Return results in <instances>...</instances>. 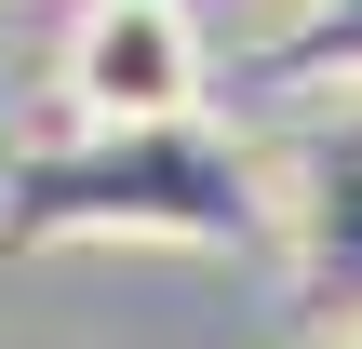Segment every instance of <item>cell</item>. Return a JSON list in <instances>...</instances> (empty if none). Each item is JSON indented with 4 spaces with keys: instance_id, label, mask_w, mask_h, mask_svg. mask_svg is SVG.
<instances>
[{
    "instance_id": "obj_3",
    "label": "cell",
    "mask_w": 362,
    "mask_h": 349,
    "mask_svg": "<svg viewBox=\"0 0 362 349\" xmlns=\"http://www.w3.org/2000/svg\"><path fill=\"white\" fill-rule=\"evenodd\" d=\"M54 67H67V121H161V108H202L215 81L188 0H81Z\"/></svg>"
},
{
    "instance_id": "obj_1",
    "label": "cell",
    "mask_w": 362,
    "mask_h": 349,
    "mask_svg": "<svg viewBox=\"0 0 362 349\" xmlns=\"http://www.w3.org/2000/svg\"><path fill=\"white\" fill-rule=\"evenodd\" d=\"M54 242H188V256L282 242L269 135L202 121V108L67 121V135H40V148L0 161V256H54Z\"/></svg>"
},
{
    "instance_id": "obj_2",
    "label": "cell",
    "mask_w": 362,
    "mask_h": 349,
    "mask_svg": "<svg viewBox=\"0 0 362 349\" xmlns=\"http://www.w3.org/2000/svg\"><path fill=\"white\" fill-rule=\"evenodd\" d=\"M269 188H282V256H296V323L362 336V108L269 135Z\"/></svg>"
},
{
    "instance_id": "obj_5",
    "label": "cell",
    "mask_w": 362,
    "mask_h": 349,
    "mask_svg": "<svg viewBox=\"0 0 362 349\" xmlns=\"http://www.w3.org/2000/svg\"><path fill=\"white\" fill-rule=\"evenodd\" d=\"M336 349H362V336H336Z\"/></svg>"
},
{
    "instance_id": "obj_4",
    "label": "cell",
    "mask_w": 362,
    "mask_h": 349,
    "mask_svg": "<svg viewBox=\"0 0 362 349\" xmlns=\"http://www.w3.org/2000/svg\"><path fill=\"white\" fill-rule=\"evenodd\" d=\"M269 94H362V0H296L255 54Z\"/></svg>"
}]
</instances>
